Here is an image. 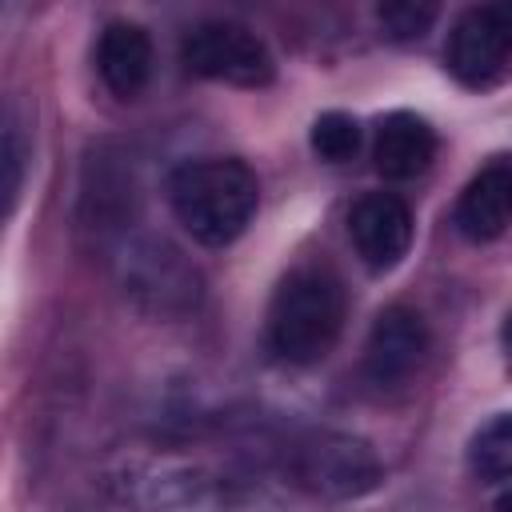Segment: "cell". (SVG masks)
Listing matches in <instances>:
<instances>
[{
    "mask_svg": "<svg viewBox=\"0 0 512 512\" xmlns=\"http://www.w3.org/2000/svg\"><path fill=\"white\" fill-rule=\"evenodd\" d=\"M116 276L124 296L152 320H184L204 296L196 264L164 236H132L116 256Z\"/></svg>",
    "mask_w": 512,
    "mask_h": 512,
    "instance_id": "cell-3",
    "label": "cell"
},
{
    "mask_svg": "<svg viewBox=\"0 0 512 512\" xmlns=\"http://www.w3.org/2000/svg\"><path fill=\"white\" fill-rule=\"evenodd\" d=\"M292 480L320 500H356L380 484V460L360 436L312 432L292 452Z\"/></svg>",
    "mask_w": 512,
    "mask_h": 512,
    "instance_id": "cell-4",
    "label": "cell"
},
{
    "mask_svg": "<svg viewBox=\"0 0 512 512\" xmlns=\"http://www.w3.org/2000/svg\"><path fill=\"white\" fill-rule=\"evenodd\" d=\"M180 60L192 76L232 84V88H264L276 76V60L268 44L252 28L232 20L196 24L180 44Z\"/></svg>",
    "mask_w": 512,
    "mask_h": 512,
    "instance_id": "cell-5",
    "label": "cell"
},
{
    "mask_svg": "<svg viewBox=\"0 0 512 512\" xmlns=\"http://www.w3.org/2000/svg\"><path fill=\"white\" fill-rule=\"evenodd\" d=\"M500 348H504V356L512 360V312L504 316V328H500Z\"/></svg>",
    "mask_w": 512,
    "mask_h": 512,
    "instance_id": "cell-18",
    "label": "cell"
},
{
    "mask_svg": "<svg viewBox=\"0 0 512 512\" xmlns=\"http://www.w3.org/2000/svg\"><path fill=\"white\" fill-rule=\"evenodd\" d=\"M344 284L328 268H292L268 308V344L284 364H320L344 332Z\"/></svg>",
    "mask_w": 512,
    "mask_h": 512,
    "instance_id": "cell-2",
    "label": "cell"
},
{
    "mask_svg": "<svg viewBox=\"0 0 512 512\" xmlns=\"http://www.w3.org/2000/svg\"><path fill=\"white\" fill-rule=\"evenodd\" d=\"M348 236L364 268L392 272L412 248V208L392 192H364L348 212Z\"/></svg>",
    "mask_w": 512,
    "mask_h": 512,
    "instance_id": "cell-9",
    "label": "cell"
},
{
    "mask_svg": "<svg viewBox=\"0 0 512 512\" xmlns=\"http://www.w3.org/2000/svg\"><path fill=\"white\" fill-rule=\"evenodd\" d=\"M436 16H440V0H376V24L392 44L420 40L424 32H432Z\"/></svg>",
    "mask_w": 512,
    "mask_h": 512,
    "instance_id": "cell-15",
    "label": "cell"
},
{
    "mask_svg": "<svg viewBox=\"0 0 512 512\" xmlns=\"http://www.w3.org/2000/svg\"><path fill=\"white\" fill-rule=\"evenodd\" d=\"M436 156V132L416 112H388L376 124L372 160L384 180H412L420 176Z\"/></svg>",
    "mask_w": 512,
    "mask_h": 512,
    "instance_id": "cell-12",
    "label": "cell"
},
{
    "mask_svg": "<svg viewBox=\"0 0 512 512\" xmlns=\"http://www.w3.org/2000/svg\"><path fill=\"white\" fill-rule=\"evenodd\" d=\"M452 224L472 244H488V240L508 232V224H512V164L508 160L484 164L464 184L456 212H452Z\"/></svg>",
    "mask_w": 512,
    "mask_h": 512,
    "instance_id": "cell-10",
    "label": "cell"
},
{
    "mask_svg": "<svg viewBox=\"0 0 512 512\" xmlns=\"http://www.w3.org/2000/svg\"><path fill=\"white\" fill-rule=\"evenodd\" d=\"M496 508H512V480H508V488L496 496Z\"/></svg>",
    "mask_w": 512,
    "mask_h": 512,
    "instance_id": "cell-19",
    "label": "cell"
},
{
    "mask_svg": "<svg viewBox=\"0 0 512 512\" xmlns=\"http://www.w3.org/2000/svg\"><path fill=\"white\" fill-rule=\"evenodd\" d=\"M20 184H24V140H20V124L8 116V124H4V200H8V212L16 208Z\"/></svg>",
    "mask_w": 512,
    "mask_h": 512,
    "instance_id": "cell-17",
    "label": "cell"
},
{
    "mask_svg": "<svg viewBox=\"0 0 512 512\" xmlns=\"http://www.w3.org/2000/svg\"><path fill=\"white\" fill-rule=\"evenodd\" d=\"M468 468L480 484H508L512 480V412L492 416L468 440Z\"/></svg>",
    "mask_w": 512,
    "mask_h": 512,
    "instance_id": "cell-14",
    "label": "cell"
},
{
    "mask_svg": "<svg viewBox=\"0 0 512 512\" xmlns=\"http://www.w3.org/2000/svg\"><path fill=\"white\" fill-rule=\"evenodd\" d=\"M308 144H312V152H316L324 164H344V160H352L356 148H360V124H356V116H348V112H320V116L312 120Z\"/></svg>",
    "mask_w": 512,
    "mask_h": 512,
    "instance_id": "cell-16",
    "label": "cell"
},
{
    "mask_svg": "<svg viewBox=\"0 0 512 512\" xmlns=\"http://www.w3.org/2000/svg\"><path fill=\"white\" fill-rule=\"evenodd\" d=\"M168 204L196 244L224 248L252 224L260 204V180L236 156L188 160L168 176Z\"/></svg>",
    "mask_w": 512,
    "mask_h": 512,
    "instance_id": "cell-1",
    "label": "cell"
},
{
    "mask_svg": "<svg viewBox=\"0 0 512 512\" xmlns=\"http://www.w3.org/2000/svg\"><path fill=\"white\" fill-rule=\"evenodd\" d=\"M124 208H132V180L108 164V156L88 160L84 192H80V220L84 228H120Z\"/></svg>",
    "mask_w": 512,
    "mask_h": 512,
    "instance_id": "cell-13",
    "label": "cell"
},
{
    "mask_svg": "<svg viewBox=\"0 0 512 512\" xmlns=\"http://www.w3.org/2000/svg\"><path fill=\"white\" fill-rule=\"evenodd\" d=\"M428 348H432V336H428V324L416 308L408 304H392L384 308L372 328H368V340H364V376L372 388H400L408 384L420 364L428 360Z\"/></svg>",
    "mask_w": 512,
    "mask_h": 512,
    "instance_id": "cell-8",
    "label": "cell"
},
{
    "mask_svg": "<svg viewBox=\"0 0 512 512\" xmlns=\"http://www.w3.org/2000/svg\"><path fill=\"white\" fill-rule=\"evenodd\" d=\"M108 488L124 504L140 508H216L228 504V488L184 460H132L108 476Z\"/></svg>",
    "mask_w": 512,
    "mask_h": 512,
    "instance_id": "cell-7",
    "label": "cell"
},
{
    "mask_svg": "<svg viewBox=\"0 0 512 512\" xmlns=\"http://www.w3.org/2000/svg\"><path fill=\"white\" fill-rule=\"evenodd\" d=\"M444 64L464 88H492L512 76V0L468 8L444 44Z\"/></svg>",
    "mask_w": 512,
    "mask_h": 512,
    "instance_id": "cell-6",
    "label": "cell"
},
{
    "mask_svg": "<svg viewBox=\"0 0 512 512\" xmlns=\"http://www.w3.org/2000/svg\"><path fill=\"white\" fill-rule=\"evenodd\" d=\"M152 64H156V52H152V40L140 24H128V20H112L100 40H96V72L104 80V88L120 100H136L148 80H152Z\"/></svg>",
    "mask_w": 512,
    "mask_h": 512,
    "instance_id": "cell-11",
    "label": "cell"
}]
</instances>
